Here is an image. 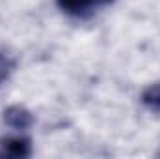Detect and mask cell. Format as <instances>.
I'll use <instances>...</instances> for the list:
<instances>
[{
    "label": "cell",
    "mask_w": 160,
    "mask_h": 159,
    "mask_svg": "<svg viewBox=\"0 0 160 159\" xmlns=\"http://www.w3.org/2000/svg\"><path fill=\"white\" fill-rule=\"evenodd\" d=\"M60 9L73 17H88L102 6H108L116 0H56Z\"/></svg>",
    "instance_id": "2"
},
{
    "label": "cell",
    "mask_w": 160,
    "mask_h": 159,
    "mask_svg": "<svg viewBox=\"0 0 160 159\" xmlns=\"http://www.w3.org/2000/svg\"><path fill=\"white\" fill-rule=\"evenodd\" d=\"M32 156V142L26 137L0 139V159H24Z\"/></svg>",
    "instance_id": "1"
},
{
    "label": "cell",
    "mask_w": 160,
    "mask_h": 159,
    "mask_svg": "<svg viewBox=\"0 0 160 159\" xmlns=\"http://www.w3.org/2000/svg\"><path fill=\"white\" fill-rule=\"evenodd\" d=\"M4 123L15 131H26L32 127L34 123V116L28 109L21 107V105H11L4 111Z\"/></svg>",
    "instance_id": "3"
},
{
    "label": "cell",
    "mask_w": 160,
    "mask_h": 159,
    "mask_svg": "<svg viewBox=\"0 0 160 159\" xmlns=\"http://www.w3.org/2000/svg\"><path fill=\"white\" fill-rule=\"evenodd\" d=\"M142 103L145 105V109H149L151 112L160 114V82H155L151 86H147L142 94Z\"/></svg>",
    "instance_id": "4"
},
{
    "label": "cell",
    "mask_w": 160,
    "mask_h": 159,
    "mask_svg": "<svg viewBox=\"0 0 160 159\" xmlns=\"http://www.w3.org/2000/svg\"><path fill=\"white\" fill-rule=\"evenodd\" d=\"M15 69V58L6 52V51H0V86L9 79V75L13 73Z\"/></svg>",
    "instance_id": "5"
}]
</instances>
